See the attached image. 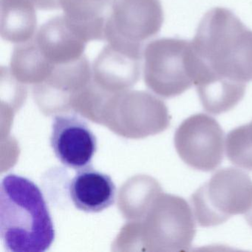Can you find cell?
Here are the masks:
<instances>
[{
    "mask_svg": "<svg viewBox=\"0 0 252 252\" xmlns=\"http://www.w3.org/2000/svg\"><path fill=\"white\" fill-rule=\"evenodd\" d=\"M194 212L179 196L164 194L154 215V246L167 252L189 251L196 234Z\"/></svg>",
    "mask_w": 252,
    "mask_h": 252,
    "instance_id": "52a82bcc",
    "label": "cell"
},
{
    "mask_svg": "<svg viewBox=\"0 0 252 252\" xmlns=\"http://www.w3.org/2000/svg\"><path fill=\"white\" fill-rule=\"evenodd\" d=\"M114 0H60L64 15L96 41L104 40V26Z\"/></svg>",
    "mask_w": 252,
    "mask_h": 252,
    "instance_id": "4fadbf2b",
    "label": "cell"
},
{
    "mask_svg": "<svg viewBox=\"0 0 252 252\" xmlns=\"http://www.w3.org/2000/svg\"><path fill=\"white\" fill-rule=\"evenodd\" d=\"M175 146L186 164L196 170L211 172L222 163L225 135L216 119L197 113L187 118L178 126Z\"/></svg>",
    "mask_w": 252,
    "mask_h": 252,
    "instance_id": "8992f818",
    "label": "cell"
},
{
    "mask_svg": "<svg viewBox=\"0 0 252 252\" xmlns=\"http://www.w3.org/2000/svg\"><path fill=\"white\" fill-rule=\"evenodd\" d=\"M51 145L63 164L80 170L91 166L97 140L87 122L79 116L59 115L53 121Z\"/></svg>",
    "mask_w": 252,
    "mask_h": 252,
    "instance_id": "ba28073f",
    "label": "cell"
},
{
    "mask_svg": "<svg viewBox=\"0 0 252 252\" xmlns=\"http://www.w3.org/2000/svg\"><path fill=\"white\" fill-rule=\"evenodd\" d=\"M54 67L45 60L32 39L14 47L8 70L19 82L39 85L50 76Z\"/></svg>",
    "mask_w": 252,
    "mask_h": 252,
    "instance_id": "5bb4252c",
    "label": "cell"
},
{
    "mask_svg": "<svg viewBox=\"0 0 252 252\" xmlns=\"http://www.w3.org/2000/svg\"><path fill=\"white\" fill-rule=\"evenodd\" d=\"M225 148L230 162L237 167L252 171V121L228 132Z\"/></svg>",
    "mask_w": 252,
    "mask_h": 252,
    "instance_id": "9a60e30c",
    "label": "cell"
},
{
    "mask_svg": "<svg viewBox=\"0 0 252 252\" xmlns=\"http://www.w3.org/2000/svg\"><path fill=\"white\" fill-rule=\"evenodd\" d=\"M32 2L38 10L51 11L60 9V0H26Z\"/></svg>",
    "mask_w": 252,
    "mask_h": 252,
    "instance_id": "2e32d148",
    "label": "cell"
},
{
    "mask_svg": "<svg viewBox=\"0 0 252 252\" xmlns=\"http://www.w3.org/2000/svg\"><path fill=\"white\" fill-rule=\"evenodd\" d=\"M55 228L42 191L29 178L9 174L0 184V237L11 252H45Z\"/></svg>",
    "mask_w": 252,
    "mask_h": 252,
    "instance_id": "7a4b0ae2",
    "label": "cell"
},
{
    "mask_svg": "<svg viewBox=\"0 0 252 252\" xmlns=\"http://www.w3.org/2000/svg\"><path fill=\"white\" fill-rule=\"evenodd\" d=\"M69 193L78 209L97 213L114 204L116 188L108 175L89 166L78 170L70 182Z\"/></svg>",
    "mask_w": 252,
    "mask_h": 252,
    "instance_id": "8fae6325",
    "label": "cell"
},
{
    "mask_svg": "<svg viewBox=\"0 0 252 252\" xmlns=\"http://www.w3.org/2000/svg\"><path fill=\"white\" fill-rule=\"evenodd\" d=\"M191 42L198 59L195 88L246 86L252 82V31L232 11L219 7L209 10Z\"/></svg>",
    "mask_w": 252,
    "mask_h": 252,
    "instance_id": "6da1fadb",
    "label": "cell"
},
{
    "mask_svg": "<svg viewBox=\"0 0 252 252\" xmlns=\"http://www.w3.org/2000/svg\"><path fill=\"white\" fill-rule=\"evenodd\" d=\"M195 219L202 227L226 222L234 215H246L252 208V180L241 169L217 171L191 197Z\"/></svg>",
    "mask_w": 252,
    "mask_h": 252,
    "instance_id": "277c9868",
    "label": "cell"
},
{
    "mask_svg": "<svg viewBox=\"0 0 252 252\" xmlns=\"http://www.w3.org/2000/svg\"><path fill=\"white\" fill-rule=\"evenodd\" d=\"M33 40L45 60L54 66L82 59L89 42L64 14L42 25Z\"/></svg>",
    "mask_w": 252,
    "mask_h": 252,
    "instance_id": "9c48e42d",
    "label": "cell"
},
{
    "mask_svg": "<svg viewBox=\"0 0 252 252\" xmlns=\"http://www.w3.org/2000/svg\"><path fill=\"white\" fill-rule=\"evenodd\" d=\"M163 21L160 0H114L106 20L104 39L119 49L143 57L144 43L160 32Z\"/></svg>",
    "mask_w": 252,
    "mask_h": 252,
    "instance_id": "5b68a950",
    "label": "cell"
},
{
    "mask_svg": "<svg viewBox=\"0 0 252 252\" xmlns=\"http://www.w3.org/2000/svg\"><path fill=\"white\" fill-rule=\"evenodd\" d=\"M245 218H246L248 223L252 227V208L250 209L249 212H248L245 215Z\"/></svg>",
    "mask_w": 252,
    "mask_h": 252,
    "instance_id": "e0dca14e",
    "label": "cell"
},
{
    "mask_svg": "<svg viewBox=\"0 0 252 252\" xmlns=\"http://www.w3.org/2000/svg\"><path fill=\"white\" fill-rule=\"evenodd\" d=\"M36 9L26 0H1V36L11 43L32 40L37 27Z\"/></svg>",
    "mask_w": 252,
    "mask_h": 252,
    "instance_id": "7c38bea8",
    "label": "cell"
},
{
    "mask_svg": "<svg viewBox=\"0 0 252 252\" xmlns=\"http://www.w3.org/2000/svg\"><path fill=\"white\" fill-rule=\"evenodd\" d=\"M142 58L108 43L93 64L94 82L107 91L129 88L139 80Z\"/></svg>",
    "mask_w": 252,
    "mask_h": 252,
    "instance_id": "30bf717a",
    "label": "cell"
},
{
    "mask_svg": "<svg viewBox=\"0 0 252 252\" xmlns=\"http://www.w3.org/2000/svg\"><path fill=\"white\" fill-rule=\"evenodd\" d=\"M143 54L144 81L158 95L178 96L194 85L198 59L191 41L160 38L147 44Z\"/></svg>",
    "mask_w": 252,
    "mask_h": 252,
    "instance_id": "3957f363",
    "label": "cell"
}]
</instances>
